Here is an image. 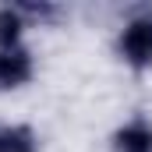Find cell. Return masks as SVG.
Returning <instances> with one entry per match:
<instances>
[{
  "label": "cell",
  "mask_w": 152,
  "mask_h": 152,
  "mask_svg": "<svg viewBox=\"0 0 152 152\" xmlns=\"http://www.w3.org/2000/svg\"><path fill=\"white\" fill-rule=\"evenodd\" d=\"M120 53L131 67H149L152 64V14L127 21V28L120 36Z\"/></svg>",
  "instance_id": "cell-1"
},
{
  "label": "cell",
  "mask_w": 152,
  "mask_h": 152,
  "mask_svg": "<svg viewBox=\"0 0 152 152\" xmlns=\"http://www.w3.org/2000/svg\"><path fill=\"white\" fill-rule=\"evenodd\" d=\"M32 78V57L28 50H0V88H18Z\"/></svg>",
  "instance_id": "cell-2"
},
{
  "label": "cell",
  "mask_w": 152,
  "mask_h": 152,
  "mask_svg": "<svg viewBox=\"0 0 152 152\" xmlns=\"http://www.w3.org/2000/svg\"><path fill=\"white\" fill-rule=\"evenodd\" d=\"M113 149L117 152H152V124L142 117L127 120L113 134Z\"/></svg>",
  "instance_id": "cell-3"
},
{
  "label": "cell",
  "mask_w": 152,
  "mask_h": 152,
  "mask_svg": "<svg viewBox=\"0 0 152 152\" xmlns=\"http://www.w3.org/2000/svg\"><path fill=\"white\" fill-rule=\"evenodd\" d=\"M0 152H39V138L28 124H0Z\"/></svg>",
  "instance_id": "cell-4"
},
{
  "label": "cell",
  "mask_w": 152,
  "mask_h": 152,
  "mask_svg": "<svg viewBox=\"0 0 152 152\" xmlns=\"http://www.w3.org/2000/svg\"><path fill=\"white\" fill-rule=\"evenodd\" d=\"M25 28V18L18 14V7H0V50H14Z\"/></svg>",
  "instance_id": "cell-5"
},
{
  "label": "cell",
  "mask_w": 152,
  "mask_h": 152,
  "mask_svg": "<svg viewBox=\"0 0 152 152\" xmlns=\"http://www.w3.org/2000/svg\"><path fill=\"white\" fill-rule=\"evenodd\" d=\"M18 14H32V18H53V14H57V7H53V4H21V7H18Z\"/></svg>",
  "instance_id": "cell-6"
}]
</instances>
